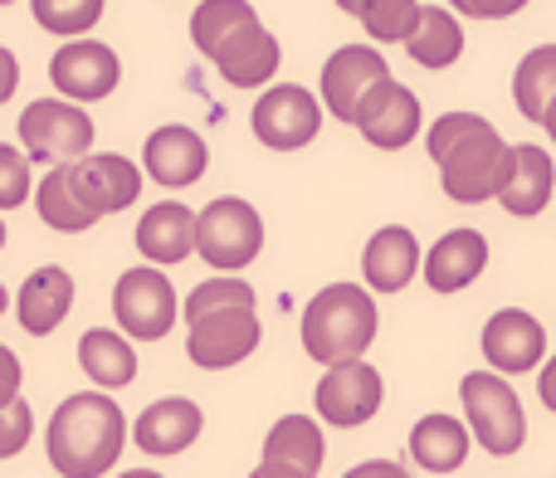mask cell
Listing matches in <instances>:
<instances>
[{"instance_id": "obj_43", "label": "cell", "mask_w": 556, "mask_h": 478, "mask_svg": "<svg viewBox=\"0 0 556 478\" xmlns=\"http://www.w3.org/2000/svg\"><path fill=\"white\" fill-rule=\"evenodd\" d=\"M542 127H547V133H552V142H556V98L547 103V113H542Z\"/></svg>"}, {"instance_id": "obj_36", "label": "cell", "mask_w": 556, "mask_h": 478, "mask_svg": "<svg viewBox=\"0 0 556 478\" xmlns=\"http://www.w3.org/2000/svg\"><path fill=\"white\" fill-rule=\"evenodd\" d=\"M479 123H483V117H473V113H444V117H434V127H430V162L440 166L444 156H450L454 147H459Z\"/></svg>"}, {"instance_id": "obj_1", "label": "cell", "mask_w": 556, "mask_h": 478, "mask_svg": "<svg viewBox=\"0 0 556 478\" xmlns=\"http://www.w3.org/2000/svg\"><path fill=\"white\" fill-rule=\"evenodd\" d=\"M123 444H127L123 405L108 401L103 391L68 395L45 430V450L59 478H103L123 460Z\"/></svg>"}, {"instance_id": "obj_20", "label": "cell", "mask_w": 556, "mask_h": 478, "mask_svg": "<svg viewBox=\"0 0 556 478\" xmlns=\"http://www.w3.org/2000/svg\"><path fill=\"white\" fill-rule=\"evenodd\" d=\"M420 268L434 293H459V288H469L489 268V239L479 230H450L440 244H430Z\"/></svg>"}, {"instance_id": "obj_5", "label": "cell", "mask_w": 556, "mask_h": 478, "mask_svg": "<svg viewBox=\"0 0 556 478\" xmlns=\"http://www.w3.org/2000/svg\"><path fill=\"white\" fill-rule=\"evenodd\" d=\"M195 249L211 268L220 274H235V268L254 264L264 249V221L250 201L240 196H220L211 201L201 215H195Z\"/></svg>"}, {"instance_id": "obj_41", "label": "cell", "mask_w": 556, "mask_h": 478, "mask_svg": "<svg viewBox=\"0 0 556 478\" xmlns=\"http://www.w3.org/2000/svg\"><path fill=\"white\" fill-rule=\"evenodd\" d=\"M538 395H542V405L556 415V356L552 362H542V376H538Z\"/></svg>"}, {"instance_id": "obj_23", "label": "cell", "mask_w": 556, "mask_h": 478, "mask_svg": "<svg viewBox=\"0 0 556 478\" xmlns=\"http://www.w3.org/2000/svg\"><path fill=\"white\" fill-rule=\"evenodd\" d=\"M552 186H556V172H552V156L542 147H513V176L503 186L498 205L508 215H538L542 205L552 201Z\"/></svg>"}, {"instance_id": "obj_24", "label": "cell", "mask_w": 556, "mask_h": 478, "mask_svg": "<svg viewBox=\"0 0 556 478\" xmlns=\"http://www.w3.org/2000/svg\"><path fill=\"white\" fill-rule=\"evenodd\" d=\"M410 460L420 464L425 474H454L464 460H469V430H464L454 415H425L410 430Z\"/></svg>"}, {"instance_id": "obj_30", "label": "cell", "mask_w": 556, "mask_h": 478, "mask_svg": "<svg viewBox=\"0 0 556 478\" xmlns=\"http://www.w3.org/2000/svg\"><path fill=\"white\" fill-rule=\"evenodd\" d=\"M250 20H260V10H254L250 0H201L191 15V39H195V49L211 59L215 49H220V39L235 35L240 25H250Z\"/></svg>"}, {"instance_id": "obj_14", "label": "cell", "mask_w": 556, "mask_h": 478, "mask_svg": "<svg viewBox=\"0 0 556 478\" xmlns=\"http://www.w3.org/2000/svg\"><path fill=\"white\" fill-rule=\"evenodd\" d=\"M352 127H356V133H362L371 147H381V152H401V147H410L415 137H420V127H425L420 98H415L405 84L386 78V84L362 103V113H356Z\"/></svg>"}, {"instance_id": "obj_9", "label": "cell", "mask_w": 556, "mask_h": 478, "mask_svg": "<svg viewBox=\"0 0 556 478\" xmlns=\"http://www.w3.org/2000/svg\"><path fill=\"white\" fill-rule=\"evenodd\" d=\"M317 415H323L327 425H337V430H356V425L376 420V411H381L386 401V381L381 372H376L371 362H337L327 366V376L317 381Z\"/></svg>"}, {"instance_id": "obj_15", "label": "cell", "mask_w": 556, "mask_h": 478, "mask_svg": "<svg viewBox=\"0 0 556 478\" xmlns=\"http://www.w3.org/2000/svg\"><path fill=\"white\" fill-rule=\"evenodd\" d=\"M483 362L493 372H532V366L547 362V332L532 313L522 307H498V313L483 323Z\"/></svg>"}, {"instance_id": "obj_12", "label": "cell", "mask_w": 556, "mask_h": 478, "mask_svg": "<svg viewBox=\"0 0 556 478\" xmlns=\"http://www.w3.org/2000/svg\"><path fill=\"white\" fill-rule=\"evenodd\" d=\"M123 78V59L103 45V39H68L49 59V84L68 98V103H98L108 98Z\"/></svg>"}, {"instance_id": "obj_37", "label": "cell", "mask_w": 556, "mask_h": 478, "mask_svg": "<svg viewBox=\"0 0 556 478\" xmlns=\"http://www.w3.org/2000/svg\"><path fill=\"white\" fill-rule=\"evenodd\" d=\"M522 5H528V0H450V10H459V15H469V20H508V15H518Z\"/></svg>"}, {"instance_id": "obj_25", "label": "cell", "mask_w": 556, "mask_h": 478, "mask_svg": "<svg viewBox=\"0 0 556 478\" xmlns=\"http://www.w3.org/2000/svg\"><path fill=\"white\" fill-rule=\"evenodd\" d=\"M78 366L88 372V381H93V386L117 391V386H132L137 352L127 347L123 332H113V327H93V332L78 337Z\"/></svg>"}, {"instance_id": "obj_18", "label": "cell", "mask_w": 556, "mask_h": 478, "mask_svg": "<svg viewBox=\"0 0 556 478\" xmlns=\"http://www.w3.org/2000/svg\"><path fill=\"white\" fill-rule=\"evenodd\" d=\"M201 430H205L201 405L186 401V395H166V401L147 405V411L137 415L132 440L142 444L147 454H156V460H162V454H181L191 440H201Z\"/></svg>"}, {"instance_id": "obj_28", "label": "cell", "mask_w": 556, "mask_h": 478, "mask_svg": "<svg viewBox=\"0 0 556 478\" xmlns=\"http://www.w3.org/2000/svg\"><path fill=\"white\" fill-rule=\"evenodd\" d=\"M405 49H410V59L420 68H450V64H459V54H464V29L450 10L425 5L420 25H415V35L405 39Z\"/></svg>"}, {"instance_id": "obj_42", "label": "cell", "mask_w": 556, "mask_h": 478, "mask_svg": "<svg viewBox=\"0 0 556 478\" xmlns=\"http://www.w3.org/2000/svg\"><path fill=\"white\" fill-rule=\"evenodd\" d=\"M250 478H307V474L288 469V464H269V460H264V464H260V469H254Z\"/></svg>"}, {"instance_id": "obj_44", "label": "cell", "mask_w": 556, "mask_h": 478, "mask_svg": "<svg viewBox=\"0 0 556 478\" xmlns=\"http://www.w3.org/2000/svg\"><path fill=\"white\" fill-rule=\"evenodd\" d=\"M337 5H342L346 15H362V5H366V0H337Z\"/></svg>"}, {"instance_id": "obj_32", "label": "cell", "mask_w": 556, "mask_h": 478, "mask_svg": "<svg viewBox=\"0 0 556 478\" xmlns=\"http://www.w3.org/2000/svg\"><path fill=\"white\" fill-rule=\"evenodd\" d=\"M29 10H35L39 29L64 35V39L88 35L103 20V0H29Z\"/></svg>"}, {"instance_id": "obj_21", "label": "cell", "mask_w": 556, "mask_h": 478, "mask_svg": "<svg viewBox=\"0 0 556 478\" xmlns=\"http://www.w3.org/2000/svg\"><path fill=\"white\" fill-rule=\"evenodd\" d=\"M68 307H74V278H68V268H59V264L35 268V274L25 278V288H20V298H15L20 327L35 332V337L54 332V327L68 317Z\"/></svg>"}, {"instance_id": "obj_39", "label": "cell", "mask_w": 556, "mask_h": 478, "mask_svg": "<svg viewBox=\"0 0 556 478\" xmlns=\"http://www.w3.org/2000/svg\"><path fill=\"white\" fill-rule=\"evenodd\" d=\"M342 478H410V474L395 460H366V464H356V469H346Z\"/></svg>"}, {"instance_id": "obj_4", "label": "cell", "mask_w": 556, "mask_h": 478, "mask_svg": "<svg viewBox=\"0 0 556 478\" xmlns=\"http://www.w3.org/2000/svg\"><path fill=\"white\" fill-rule=\"evenodd\" d=\"M459 401L464 415H469L473 440L489 454H518L522 440H528V415H522V401L498 372H469L459 381Z\"/></svg>"}, {"instance_id": "obj_45", "label": "cell", "mask_w": 556, "mask_h": 478, "mask_svg": "<svg viewBox=\"0 0 556 478\" xmlns=\"http://www.w3.org/2000/svg\"><path fill=\"white\" fill-rule=\"evenodd\" d=\"M123 478H162V474H152V469H132V474H123Z\"/></svg>"}, {"instance_id": "obj_34", "label": "cell", "mask_w": 556, "mask_h": 478, "mask_svg": "<svg viewBox=\"0 0 556 478\" xmlns=\"http://www.w3.org/2000/svg\"><path fill=\"white\" fill-rule=\"evenodd\" d=\"M35 181H29V156L20 147L0 142V211H15V205L29 201Z\"/></svg>"}, {"instance_id": "obj_2", "label": "cell", "mask_w": 556, "mask_h": 478, "mask_svg": "<svg viewBox=\"0 0 556 478\" xmlns=\"http://www.w3.org/2000/svg\"><path fill=\"white\" fill-rule=\"evenodd\" d=\"M376 303L362 284H327L303 307V352L323 366L356 362L376 342Z\"/></svg>"}, {"instance_id": "obj_27", "label": "cell", "mask_w": 556, "mask_h": 478, "mask_svg": "<svg viewBox=\"0 0 556 478\" xmlns=\"http://www.w3.org/2000/svg\"><path fill=\"white\" fill-rule=\"evenodd\" d=\"M35 211L39 221L49 225V230L59 235H84L98 225V215L84 205V196L74 191V181H68V162L64 166H49L45 181L35 186Z\"/></svg>"}, {"instance_id": "obj_3", "label": "cell", "mask_w": 556, "mask_h": 478, "mask_svg": "<svg viewBox=\"0 0 556 478\" xmlns=\"http://www.w3.org/2000/svg\"><path fill=\"white\" fill-rule=\"evenodd\" d=\"M513 176V147L498 137V127L479 123L450 156L440 162V186L450 201L459 205H483L498 201L503 186Z\"/></svg>"}, {"instance_id": "obj_46", "label": "cell", "mask_w": 556, "mask_h": 478, "mask_svg": "<svg viewBox=\"0 0 556 478\" xmlns=\"http://www.w3.org/2000/svg\"><path fill=\"white\" fill-rule=\"evenodd\" d=\"M0 313H5V284H0Z\"/></svg>"}, {"instance_id": "obj_47", "label": "cell", "mask_w": 556, "mask_h": 478, "mask_svg": "<svg viewBox=\"0 0 556 478\" xmlns=\"http://www.w3.org/2000/svg\"><path fill=\"white\" fill-rule=\"evenodd\" d=\"M0 249H5V221H0Z\"/></svg>"}, {"instance_id": "obj_40", "label": "cell", "mask_w": 556, "mask_h": 478, "mask_svg": "<svg viewBox=\"0 0 556 478\" xmlns=\"http://www.w3.org/2000/svg\"><path fill=\"white\" fill-rule=\"evenodd\" d=\"M15 88H20V59L10 54L5 45H0V103H5V98L15 93Z\"/></svg>"}, {"instance_id": "obj_38", "label": "cell", "mask_w": 556, "mask_h": 478, "mask_svg": "<svg viewBox=\"0 0 556 478\" xmlns=\"http://www.w3.org/2000/svg\"><path fill=\"white\" fill-rule=\"evenodd\" d=\"M20 381H25V372H20V356L10 352L5 342H0V405H10L20 395Z\"/></svg>"}, {"instance_id": "obj_17", "label": "cell", "mask_w": 556, "mask_h": 478, "mask_svg": "<svg viewBox=\"0 0 556 478\" xmlns=\"http://www.w3.org/2000/svg\"><path fill=\"white\" fill-rule=\"evenodd\" d=\"M205 162H211V147L201 142V133L195 127H156L152 137H147V152H142V166L152 172V181L172 186V191H181V186L201 181L205 176Z\"/></svg>"}, {"instance_id": "obj_8", "label": "cell", "mask_w": 556, "mask_h": 478, "mask_svg": "<svg viewBox=\"0 0 556 478\" xmlns=\"http://www.w3.org/2000/svg\"><path fill=\"white\" fill-rule=\"evenodd\" d=\"M250 127L274 152H298V147H307L317 137V127H323V103H317L313 88H303V84L264 88L250 113Z\"/></svg>"}, {"instance_id": "obj_10", "label": "cell", "mask_w": 556, "mask_h": 478, "mask_svg": "<svg viewBox=\"0 0 556 478\" xmlns=\"http://www.w3.org/2000/svg\"><path fill=\"white\" fill-rule=\"evenodd\" d=\"M391 78L386 68L381 49H366V45H342L332 59L323 64V113H332L337 123H356L362 103L376 93V88Z\"/></svg>"}, {"instance_id": "obj_19", "label": "cell", "mask_w": 556, "mask_h": 478, "mask_svg": "<svg viewBox=\"0 0 556 478\" xmlns=\"http://www.w3.org/2000/svg\"><path fill=\"white\" fill-rule=\"evenodd\" d=\"M137 249L152 268H172L195 254V211L181 201H162L137 221Z\"/></svg>"}, {"instance_id": "obj_48", "label": "cell", "mask_w": 556, "mask_h": 478, "mask_svg": "<svg viewBox=\"0 0 556 478\" xmlns=\"http://www.w3.org/2000/svg\"><path fill=\"white\" fill-rule=\"evenodd\" d=\"M0 5H10V0H0Z\"/></svg>"}, {"instance_id": "obj_11", "label": "cell", "mask_w": 556, "mask_h": 478, "mask_svg": "<svg viewBox=\"0 0 556 478\" xmlns=\"http://www.w3.org/2000/svg\"><path fill=\"white\" fill-rule=\"evenodd\" d=\"M191 337H186V356H191L195 366H205V372H225V366H240L244 356H254V347H260V317H254V307H215V313L195 317Z\"/></svg>"}, {"instance_id": "obj_16", "label": "cell", "mask_w": 556, "mask_h": 478, "mask_svg": "<svg viewBox=\"0 0 556 478\" xmlns=\"http://www.w3.org/2000/svg\"><path fill=\"white\" fill-rule=\"evenodd\" d=\"M278 59H283V49H278L274 29H264L260 20H250V25H240L235 35L220 39L211 64L220 68V78L230 88H264L278 74Z\"/></svg>"}, {"instance_id": "obj_33", "label": "cell", "mask_w": 556, "mask_h": 478, "mask_svg": "<svg viewBox=\"0 0 556 478\" xmlns=\"http://www.w3.org/2000/svg\"><path fill=\"white\" fill-rule=\"evenodd\" d=\"M215 307H254V288L240 284V278H230V274L205 278V284L191 288V298L181 303V313H186V323H195V317L215 313Z\"/></svg>"}, {"instance_id": "obj_22", "label": "cell", "mask_w": 556, "mask_h": 478, "mask_svg": "<svg viewBox=\"0 0 556 478\" xmlns=\"http://www.w3.org/2000/svg\"><path fill=\"white\" fill-rule=\"evenodd\" d=\"M420 264H425V254H420V244H415V235L405 230V225H386V230H376L371 244H366V254H362V274L376 293H401V288L420 274Z\"/></svg>"}, {"instance_id": "obj_7", "label": "cell", "mask_w": 556, "mask_h": 478, "mask_svg": "<svg viewBox=\"0 0 556 478\" xmlns=\"http://www.w3.org/2000/svg\"><path fill=\"white\" fill-rule=\"evenodd\" d=\"M176 288L166 284L162 268L142 264V268H127L113 288V317L123 323L127 337H142V342H162L176 323Z\"/></svg>"}, {"instance_id": "obj_31", "label": "cell", "mask_w": 556, "mask_h": 478, "mask_svg": "<svg viewBox=\"0 0 556 478\" xmlns=\"http://www.w3.org/2000/svg\"><path fill=\"white\" fill-rule=\"evenodd\" d=\"M420 0H366L362 5V25L366 35L376 39V45H405V39L415 35V25H420Z\"/></svg>"}, {"instance_id": "obj_29", "label": "cell", "mask_w": 556, "mask_h": 478, "mask_svg": "<svg viewBox=\"0 0 556 478\" xmlns=\"http://www.w3.org/2000/svg\"><path fill=\"white\" fill-rule=\"evenodd\" d=\"M552 98H556V45H542L513 74V103H518V113L528 123H542Z\"/></svg>"}, {"instance_id": "obj_13", "label": "cell", "mask_w": 556, "mask_h": 478, "mask_svg": "<svg viewBox=\"0 0 556 478\" xmlns=\"http://www.w3.org/2000/svg\"><path fill=\"white\" fill-rule=\"evenodd\" d=\"M68 181L84 196V205L103 221L113 211H127V205L142 196V172L127 162L123 152H88L78 162H68Z\"/></svg>"}, {"instance_id": "obj_26", "label": "cell", "mask_w": 556, "mask_h": 478, "mask_svg": "<svg viewBox=\"0 0 556 478\" xmlns=\"http://www.w3.org/2000/svg\"><path fill=\"white\" fill-rule=\"evenodd\" d=\"M264 460L317 478V469H323V460H327V444H323V430H317L313 415H283L269 430V440H264Z\"/></svg>"}, {"instance_id": "obj_35", "label": "cell", "mask_w": 556, "mask_h": 478, "mask_svg": "<svg viewBox=\"0 0 556 478\" xmlns=\"http://www.w3.org/2000/svg\"><path fill=\"white\" fill-rule=\"evenodd\" d=\"M29 440H35V411L15 395L10 405H0V460H15Z\"/></svg>"}, {"instance_id": "obj_6", "label": "cell", "mask_w": 556, "mask_h": 478, "mask_svg": "<svg viewBox=\"0 0 556 478\" xmlns=\"http://www.w3.org/2000/svg\"><path fill=\"white\" fill-rule=\"evenodd\" d=\"M20 142H25L29 162H49V166L78 162L93 147V117L78 103H68V98H35L20 113Z\"/></svg>"}]
</instances>
